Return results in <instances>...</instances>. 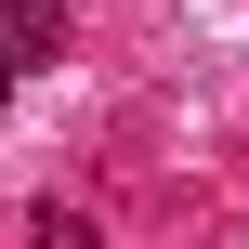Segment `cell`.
Instances as JSON below:
<instances>
[{
	"mask_svg": "<svg viewBox=\"0 0 249 249\" xmlns=\"http://www.w3.org/2000/svg\"><path fill=\"white\" fill-rule=\"evenodd\" d=\"M0 39H13V66H53L66 53V13L53 0H0Z\"/></svg>",
	"mask_w": 249,
	"mask_h": 249,
	"instance_id": "cell-1",
	"label": "cell"
},
{
	"mask_svg": "<svg viewBox=\"0 0 249 249\" xmlns=\"http://www.w3.org/2000/svg\"><path fill=\"white\" fill-rule=\"evenodd\" d=\"M26 249H92V210H66V197H39V210H26Z\"/></svg>",
	"mask_w": 249,
	"mask_h": 249,
	"instance_id": "cell-2",
	"label": "cell"
},
{
	"mask_svg": "<svg viewBox=\"0 0 249 249\" xmlns=\"http://www.w3.org/2000/svg\"><path fill=\"white\" fill-rule=\"evenodd\" d=\"M13 79H26V66H13V39H0V92H13Z\"/></svg>",
	"mask_w": 249,
	"mask_h": 249,
	"instance_id": "cell-3",
	"label": "cell"
}]
</instances>
